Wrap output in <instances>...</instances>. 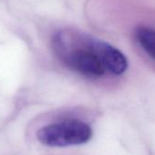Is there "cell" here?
Listing matches in <instances>:
<instances>
[{
  "mask_svg": "<svg viewBox=\"0 0 155 155\" xmlns=\"http://www.w3.org/2000/svg\"><path fill=\"white\" fill-rule=\"evenodd\" d=\"M92 135L91 127L79 120H68L41 128L37 137L39 142L50 147H66L87 142Z\"/></svg>",
  "mask_w": 155,
  "mask_h": 155,
  "instance_id": "obj_2",
  "label": "cell"
},
{
  "mask_svg": "<svg viewBox=\"0 0 155 155\" xmlns=\"http://www.w3.org/2000/svg\"><path fill=\"white\" fill-rule=\"evenodd\" d=\"M52 48L68 68L89 78H100L106 72L96 49V39L69 30H61L52 38Z\"/></svg>",
  "mask_w": 155,
  "mask_h": 155,
  "instance_id": "obj_1",
  "label": "cell"
},
{
  "mask_svg": "<svg viewBox=\"0 0 155 155\" xmlns=\"http://www.w3.org/2000/svg\"><path fill=\"white\" fill-rule=\"evenodd\" d=\"M97 52L106 69L114 75L123 74L128 68L126 57L111 45L96 39Z\"/></svg>",
  "mask_w": 155,
  "mask_h": 155,
  "instance_id": "obj_3",
  "label": "cell"
},
{
  "mask_svg": "<svg viewBox=\"0 0 155 155\" xmlns=\"http://www.w3.org/2000/svg\"><path fill=\"white\" fill-rule=\"evenodd\" d=\"M136 38L146 53L155 59V29L140 27L136 30Z\"/></svg>",
  "mask_w": 155,
  "mask_h": 155,
  "instance_id": "obj_4",
  "label": "cell"
}]
</instances>
